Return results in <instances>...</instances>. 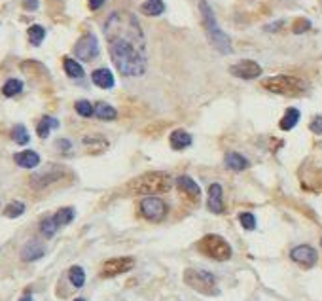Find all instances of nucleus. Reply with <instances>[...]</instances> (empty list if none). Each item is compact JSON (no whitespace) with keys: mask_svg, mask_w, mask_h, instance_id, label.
<instances>
[{"mask_svg":"<svg viewBox=\"0 0 322 301\" xmlns=\"http://www.w3.org/2000/svg\"><path fill=\"white\" fill-rule=\"evenodd\" d=\"M108 51L116 68L123 76H142L146 70L144 32L133 14L116 12L104 25Z\"/></svg>","mask_w":322,"mask_h":301,"instance_id":"f257e3e1","label":"nucleus"},{"mask_svg":"<svg viewBox=\"0 0 322 301\" xmlns=\"http://www.w3.org/2000/svg\"><path fill=\"white\" fill-rule=\"evenodd\" d=\"M172 187V178L165 172H146L129 184L131 194L135 195H159Z\"/></svg>","mask_w":322,"mask_h":301,"instance_id":"f03ea898","label":"nucleus"},{"mask_svg":"<svg viewBox=\"0 0 322 301\" xmlns=\"http://www.w3.org/2000/svg\"><path fill=\"white\" fill-rule=\"evenodd\" d=\"M199 10H201V17H203V25H205V30H207L208 40H210V44H212V48L218 50L220 53H224V55L231 53V42H229L228 34H226V32L216 25L214 12L210 10L208 2L201 0Z\"/></svg>","mask_w":322,"mask_h":301,"instance_id":"7ed1b4c3","label":"nucleus"},{"mask_svg":"<svg viewBox=\"0 0 322 301\" xmlns=\"http://www.w3.org/2000/svg\"><path fill=\"white\" fill-rule=\"evenodd\" d=\"M264 87L271 93L284 95V97H300L307 89L305 82L296 76H273V78L264 80Z\"/></svg>","mask_w":322,"mask_h":301,"instance_id":"20e7f679","label":"nucleus"},{"mask_svg":"<svg viewBox=\"0 0 322 301\" xmlns=\"http://www.w3.org/2000/svg\"><path fill=\"white\" fill-rule=\"evenodd\" d=\"M184 282L188 286L193 288L195 292L205 295H216L218 294V284H216V277L208 271H201V269H186L184 271Z\"/></svg>","mask_w":322,"mask_h":301,"instance_id":"39448f33","label":"nucleus"},{"mask_svg":"<svg viewBox=\"0 0 322 301\" xmlns=\"http://www.w3.org/2000/svg\"><path fill=\"white\" fill-rule=\"evenodd\" d=\"M199 250L207 258L216 259V261H228L233 254L229 243L220 235H205L199 241Z\"/></svg>","mask_w":322,"mask_h":301,"instance_id":"423d86ee","label":"nucleus"},{"mask_svg":"<svg viewBox=\"0 0 322 301\" xmlns=\"http://www.w3.org/2000/svg\"><path fill=\"white\" fill-rule=\"evenodd\" d=\"M169 212V207L158 195H148L140 201V214L150 222H161Z\"/></svg>","mask_w":322,"mask_h":301,"instance_id":"0eeeda50","label":"nucleus"},{"mask_svg":"<svg viewBox=\"0 0 322 301\" xmlns=\"http://www.w3.org/2000/svg\"><path fill=\"white\" fill-rule=\"evenodd\" d=\"M74 55L82 61H93L99 55V40L95 34L82 36L74 46Z\"/></svg>","mask_w":322,"mask_h":301,"instance_id":"6e6552de","label":"nucleus"},{"mask_svg":"<svg viewBox=\"0 0 322 301\" xmlns=\"http://www.w3.org/2000/svg\"><path fill=\"white\" fill-rule=\"evenodd\" d=\"M135 267V259L133 258H112L106 259L102 264V269H100V275L104 279H110V277H118V275H123V273L131 271Z\"/></svg>","mask_w":322,"mask_h":301,"instance_id":"1a4fd4ad","label":"nucleus"},{"mask_svg":"<svg viewBox=\"0 0 322 301\" xmlns=\"http://www.w3.org/2000/svg\"><path fill=\"white\" fill-rule=\"evenodd\" d=\"M290 258H292V261L300 264L301 267H313L316 264V259H318V254H316V250L313 246H309V244H300V246L292 248Z\"/></svg>","mask_w":322,"mask_h":301,"instance_id":"9d476101","label":"nucleus"},{"mask_svg":"<svg viewBox=\"0 0 322 301\" xmlns=\"http://www.w3.org/2000/svg\"><path fill=\"white\" fill-rule=\"evenodd\" d=\"M229 72L241 80H254V78H258V76H262V66L258 65L256 61L244 59V61H239L237 65L231 66Z\"/></svg>","mask_w":322,"mask_h":301,"instance_id":"9b49d317","label":"nucleus"},{"mask_svg":"<svg viewBox=\"0 0 322 301\" xmlns=\"http://www.w3.org/2000/svg\"><path fill=\"white\" fill-rule=\"evenodd\" d=\"M61 176H63V169L57 165H51L44 172L34 174V176L30 178V184H32V187L40 190V187H46V186H50V184H53V182H57Z\"/></svg>","mask_w":322,"mask_h":301,"instance_id":"f8f14e48","label":"nucleus"},{"mask_svg":"<svg viewBox=\"0 0 322 301\" xmlns=\"http://www.w3.org/2000/svg\"><path fill=\"white\" fill-rule=\"evenodd\" d=\"M207 208L214 214L224 212V199H222V186L220 184H210L208 186V201Z\"/></svg>","mask_w":322,"mask_h":301,"instance_id":"ddd939ff","label":"nucleus"},{"mask_svg":"<svg viewBox=\"0 0 322 301\" xmlns=\"http://www.w3.org/2000/svg\"><path fill=\"white\" fill-rule=\"evenodd\" d=\"M44 254H46V246L40 241H29L21 248L23 261H36V259L44 258Z\"/></svg>","mask_w":322,"mask_h":301,"instance_id":"4468645a","label":"nucleus"},{"mask_svg":"<svg viewBox=\"0 0 322 301\" xmlns=\"http://www.w3.org/2000/svg\"><path fill=\"white\" fill-rule=\"evenodd\" d=\"M176 187H178L184 195L192 197V199H197V197L201 195V187L193 182V178H190V176H186V174H182V176L176 178Z\"/></svg>","mask_w":322,"mask_h":301,"instance_id":"2eb2a0df","label":"nucleus"},{"mask_svg":"<svg viewBox=\"0 0 322 301\" xmlns=\"http://www.w3.org/2000/svg\"><path fill=\"white\" fill-rule=\"evenodd\" d=\"M14 161L19 167H23V169H36V167L40 165V156L32 150H25V152L15 154Z\"/></svg>","mask_w":322,"mask_h":301,"instance_id":"dca6fc26","label":"nucleus"},{"mask_svg":"<svg viewBox=\"0 0 322 301\" xmlns=\"http://www.w3.org/2000/svg\"><path fill=\"white\" fill-rule=\"evenodd\" d=\"M91 80L93 84L100 89H110L114 87V74L108 70V68H97V70L91 74Z\"/></svg>","mask_w":322,"mask_h":301,"instance_id":"f3484780","label":"nucleus"},{"mask_svg":"<svg viewBox=\"0 0 322 301\" xmlns=\"http://www.w3.org/2000/svg\"><path fill=\"white\" fill-rule=\"evenodd\" d=\"M171 148L172 150H184V148H188L190 144H192V136L188 135L186 131H182V129H176V131H172L171 133Z\"/></svg>","mask_w":322,"mask_h":301,"instance_id":"a211bd4d","label":"nucleus"},{"mask_svg":"<svg viewBox=\"0 0 322 301\" xmlns=\"http://www.w3.org/2000/svg\"><path fill=\"white\" fill-rule=\"evenodd\" d=\"M226 167L231 169V171H244L248 167V159L243 158L241 154H235V152H229L226 156Z\"/></svg>","mask_w":322,"mask_h":301,"instance_id":"6ab92c4d","label":"nucleus"},{"mask_svg":"<svg viewBox=\"0 0 322 301\" xmlns=\"http://www.w3.org/2000/svg\"><path fill=\"white\" fill-rule=\"evenodd\" d=\"M300 118H301V114H300V110L298 108H288L287 110V114L282 116V120H280V129L282 131H290V129H294L296 125H298V122H300Z\"/></svg>","mask_w":322,"mask_h":301,"instance_id":"aec40b11","label":"nucleus"},{"mask_svg":"<svg viewBox=\"0 0 322 301\" xmlns=\"http://www.w3.org/2000/svg\"><path fill=\"white\" fill-rule=\"evenodd\" d=\"M57 127H59V122L55 120V118H51V116H44L42 120L38 122L36 131H38V136H40V138H48V136H50V131L57 129Z\"/></svg>","mask_w":322,"mask_h":301,"instance_id":"412c9836","label":"nucleus"},{"mask_svg":"<svg viewBox=\"0 0 322 301\" xmlns=\"http://www.w3.org/2000/svg\"><path fill=\"white\" fill-rule=\"evenodd\" d=\"M95 116L99 120H104V122H112V120H116L118 112H116L114 106H110L106 102H97L95 104Z\"/></svg>","mask_w":322,"mask_h":301,"instance_id":"4be33fe9","label":"nucleus"},{"mask_svg":"<svg viewBox=\"0 0 322 301\" xmlns=\"http://www.w3.org/2000/svg\"><path fill=\"white\" fill-rule=\"evenodd\" d=\"M165 12V4L161 0H146L142 4V14L148 15V17H156V15H161Z\"/></svg>","mask_w":322,"mask_h":301,"instance_id":"5701e85b","label":"nucleus"},{"mask_svg":"<svg viewBox=\"0 0 322 301\" xmlns=\"http://www.w3.org/2000/svg\"><path fill=\"white\" fill-rule=\"evenodd\" d=\"M74 216H76V210L72 207H64V208H59L57 212L53 214L55 218V222L59 223V228H63V225H68V223L74 220Z\"/></svg>","mask_w":322,"mask_h":301,"instance_id":"b1692460","label":"nucleus"},{"mask_svg":"<svg viewBox=\"0 0 322 301\" xmlns=\"http://www.w3.org/2000/svg\"><path fill=\"white\" fill-rule=\"evenodd\" d=\"M23 91V82L17 78H10L6 80V84L2 86V95L4 97H15Z\"/></svg>","mask_w":322,"mask_h":301,"instance_id":"393cba45","label":"nucleus"},{"mask_svg":"<svg viewBox=\"0 0 322 301\" xmlns=\"http://www.w3.org/2000/svg\"><path fill=\"white\" fill-rule=\"evenodd\" d=\"M57 231H59V223L55 222L53 216H48V218H44L42 222H40V233H42L46 239H51Z\"/></svg>","mask_w":322,"mask_h":301,"instance_id":"a878e982","label":"nucleus"},{"mask_svg":"<svg viewBox=\"0 0 322 301\" xmlns=\"http://www.w3.org/2000/svg\"><path fill=\"white\" fill-rule=\"evenodd\" d=\"M68 280L72 282L74 288H82L86 284V271L80 266H72L70 269H68Z\"/></svg>","mask_w":322,"mask_h":301,"instance_id":"bb28decb","label":"nucleus"},{"mask_svg":"<svg viewBox=\"0 0 322 301\" xmlns=\"http://www.w3.org/2000/svg\"><path fill=\"white\" fill-rule=\"evenodd\" d=\"M63 66L66 76H70V78H84V68H82V65H80L78 61L68 57L63 61Z\"/></svg>","mask_w":322,"mask_h":301,"instance_id":"cd10ccee","label":"nucleus"},{"mask_svg":"<svg viewBox=\"0 0 322 301\" xmlns=\"http://www.w3.org/2000/svg\"><path fill=\"white\" fill-rule=\"evenodd\" d=\"M27 34H29V42L32 46H40L44 42V38H46V29L42 25H32V27H29Z\"/></svg>","mask_w":322,"mask_h":301,"instance_id":"c85d7f7f","label":"nucleus"},{"mask_svg":"<svg viewBox=\"0 0 322 301\" xmlns=\"http://www.w3.org/2000/svg\"><path fill=\"white\" fill-rule=\"evenodd\" d=\"M12 138H14V142L17 144H29L30 135L25 125H15L14 129H12Z\"/></svg>","mask_w":322,"mask_h":301,"instance_id":"c756f323","label":"nucleus"},{"mask_svg":"<svg viewBox=\"0 0 322 301\" xmlns=\"http://www.w3.org/2000/svg\"><path fill=\"white\" fill-rule=\"evenodd\" d=\"M74 108H76V112H78L82 118H91V116H95V106L91 104V102H89V100H86V99L76 100Z\"/></svg>","mask_w":322,"mask_h":301,"instance_id":"7c9ffc66","label":"nucleus"},{"mask_svg":"<svg viewBox=\"0 0 322 301\" xmlns=\"http://www.w3.org/2000/svg\"><path fill=\"white\" fill-rule=\"evenodd\" d=\"M25 212V205L21 201H12L6 208H4V216L6 218H19Z\"/></svg>","mask_w":322,"mask_h":301,"instance_id":"2f4dec72","label":"nucleus"},{"mask_svg":"<svg viewBox=\"0 0 322 301\" xmlns=\"http://www.w3.org/2000/svg\"><path fill=\"white\" fill-rule=\"evenodd\" d=\"M239 220H241V225H243L244 230H256V218H254V214L252 212H243V214L239 216Z\"/></svg>","mask_w":322,"mask_h":301,"instance_id":"473e14b6","label":"nucleus"},{"mask_svg":"<svg viewBox=\"0 0 322 301\" xmlns=\"http://www.w3.org/2000/svg\"><path fill=\"white\" fill-rule=\"evenodd\" d=\"M309 29H311V21H309V19H296L292 27V32L294 34H303V32H307Z\"/></svg>","mask_w":322,"mask_h":301,"instance_id":"72a5a7b5","label":"nucleus"},{"mask_svg":"<svg viewBox=\"0 0 322 301\" xmlns=\"http://www.w3.org/2000/svg\"><path fill=\"white\" fill-rule=\"evenodd\" d=\"M309 129L313 131L315 135H322V116H315L313 122L309 125Z\"/></svg>","mask_w":322,"mask_h":301,"instance_id":"f704fd0d","label":"nucleus"},{"mask_svg":"<svg viewBox=\"0 0 322 301\" xmlns=\"http://www.w3.org/2000/svg\"><path fill=\"white\" fill-rule=\"evenodd\" d=\"M23 8L29 12H34V10H38V0H23Z\"/></svg>","mask_w":322,"mask_h":301,"instance_id":"c9c22d12","label":"nucleus"},{"mask_svg":"<svg viewBox=\"0 0 322 301\" xmlns=\"http://www.w3.org/2000/svg\"><path fill=\"white\" fill-rule=\"evenodd\" d=\"M104 2H106V0H89V8H91V10H99Z\"/></svg>","mask_w":322,"mask_h":301,"instance_id":"e433bc0d","label":"nucleus"},{"mask_svg":"<svg viewBox=\"0 0 322 301\" xmlns=\"http://www.w3.org/2000/svg\"><path fill=\"white\" fill-rule=\"evenodd\" d=\"M59 148H63V150H68V148H70V142H68L66 138H63V140H59Z\"/></svg>","mask_w":322,"mask_h":301,"instance_id":"4c0bfd02","label":"nucleus"},{"mask_svg":"<svg viewBox=\"0 0 322 301\" xmlns=\"http://www.w3.org/2000/svg\"><path fill=\"white\" fill-rule=\"evenodd\" d=\"M282 27V21H279V23H273L271 27H267V30H277V29H280Z\"/></svg>","mask_w":322,"mask_h":301,"instance_id":"58836bf2","label":"nucleus"},{"mask_svg":"<svg viewBox=\"0 0 322 301\" xmlns=\"http://www.w3.org/2000/svg\"><path fill=\"white\" fill-rule=\"evenodd\" d=\"M19 301H32V295H30V292H27V294L23 295V297H21Z\"/></svg>","mask_w":322,"mask_h":301,"instance_id":"ea45409f","label":"nucleus"},{"mask_svg":"<svg viewBox=\"0 0 322 301\" xmlns=\"http://www.w3.org/2000/svg\"><path fill=\"white\" fill-rule=\"evenodd\" d=\"M74 301H86V299H82V297H78V299H74Z\"/></svg>","mask_w":322,"mask_h":301,"instance_id":"a19ab883","label":"nucleus"}]
</instances>
